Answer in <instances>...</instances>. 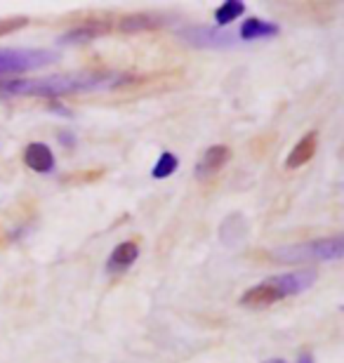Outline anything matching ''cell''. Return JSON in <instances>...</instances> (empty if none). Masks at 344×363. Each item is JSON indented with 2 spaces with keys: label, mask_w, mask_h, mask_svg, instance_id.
I'll return each mask as SVG.
<instances>
[{
  "label": "cell",
  "mask_w": 344,
  "mask_h": 363,
  "mask_svg": "<svg viewBox=\"0 0 344 363\" xmlns=\"http://www.w3.org/2000/svg\"><path fill=\"white\" fill-rule=\"evenodd\" d=\"M24 163L33 172H40V175L55 170V156H52V151H50L48 144H43V142L28 144L26 151H24Z\"/></svg>",
  "instance_id": "6"
},
{
  "label": "cell",
  "mask_w": 344,
  "mask_h": 363,
  "mask_svg": "<svg viewBox=\"0 0 344 363\" xmlns=\"http://www.w3.org/2000/svg\"><path fill=\"white\" fill-rule=\"evenodd\" d=\"M182 38H184L189 45L194 48H231L236 43V35L226 33L222 28H212V26H194L182 31Z\"/></svg>",
  "instance_id": "4"
},
{
  "label": "cell",
  "mask_w": 344,
  "mask_h": 363,
  "mask_svg": "<svg viewBox=\"0 0 344 363\" xmlns=\"http://www.w3.org/2000/svg\"><path fill=\"white\" fill-rule=\"evenodd\" d=\"M238 35L245 43H253V40H260V38H274V35H278V26L272 24V21H262L257 17H250L243 26H240Z\"/></svg>",
  "instance_id": "12"
},
{
  "label": "cell",
  "mask_w": 344,
  "mask_h": 363,
  "mask_svg": "<svg viewBox=\"0 0 344 363\" xmlns=\"http://www.w3.org/2000/svg\"><path fill=\"white\" fill-rule=\"evenodd\" d=\"M267 283L272 288H276L281 297H290V295H299V293H304V290H309L314 283H316V272L314 269H297V272L274 276V279H269Z\"/></svg>",
  "instance_id": "5"
},
{
  "label": "cell",
  "mask_w": 344,
  "mask_h": 363,
  "mask_svg": "<svg viewBox=\"0 0 344 363\" xmlns=\"http://www.w3.org/2000/svg\"><path fill=\"white\" fill-rule=\"evenodd\" d=\"M104 175V170H85V172H73V175L64 177V184H87V182H97Z\"/></svg>",
  "instance_id": "15"
},
{
  "label": "cell",
  "mask_w": 344,
  "mask_h": 363,
  "mask_svg": "<svg viewBox=\"0 0 344 363\" xmlns=\"http://www.w3.org/2000/svg\"><path fill=\"white\" fill-rule=\"evenodd\" d=\"M177 168H179V158L174 154H170V151H165V154H160L156 165H153L151 177L153 179H165V177L174 175V170H177Z\"/></svg>",
  "instance_id": "14"
},
{
  "label": "cell",
  "mask_w": 344,
  "mask_h": 363,
  "mask_svg": "<svg viewBox=\"0 0 344 363\" xmlns=\"http://www.w3.org/2000/svg\"><path fill=\"white\" fill-rule=\"evenodd\" d=\"M344 255V241L342 236H333V238H316V241L309 243H297V245H288V248H278L272 252V257L278 262H335Z\"/></svg>",
  "instance_id": "2"
},
{
  "label": "cell",
  "mask_w": 344,
  "mask_h": 363,
  "mask_svg": "<svg viewBox=\"0 0 344 363\" xmlns=\"http://www.w3.org/2000/svg\"><path fill=\"white\" fill-rule=\"evenodd\" d=\"M109 76L104 74H62L24 81H0V97H62V94L80 92V90H97L104 88Z\"/></svg>",
  "instance_id": "1"
},
{
  "label": "cell",
  "mask_w": 344,
  "mask_h": 363,
  "mask_svg": "<svg viewBox=\"0 0 344 363\" xmlns=\"http://www.w3.org/2000/svg\"><path fill=\"white\" fill-rule=\"evenodd\" d=\"M278 300H283L281 295H278V290L272 288L269 283H262V286H255L250 290H245L243 295H240V304L243 307H250V309H265V307H272Z\"/></svg>",
  "instance_id": "8"
},
{
  "label": "cell",
  "mask_w": 344,
  "mask_h": 363,
  "mask_svg": "<svg viewBox=\"0 0 344 363\" xmlns=\"http://www.w3.org/2000/svg\"><path fill=\"white\" fill-rule=\"evenodd\" d=\"M28 24L26 17H10V19H0V38L7 33H14L19 31V28H24Z\"/></svg>",
  "instance_id": "16"
},
{
  "label": "cell",
  "mask_w": 344,
  "mask_h": 363,
  "mask_svg": "<svg viewBox=\"0 0 344 363\" xmlns=\"http://www.w3.org/2000/svg\"><path fill=\"white\" fill-rule=\"evenodd\" d=\"M57 62L55 50H35V48H0V76L26 74L45 64Z\"/></svg>",
  "instance_id": "3"
},
{
  "label": "cell",
  "mask_w": 344,
  "mask_h": 363,
  "mask_svg": "<svg viewBox=\"0 0 344 363\" xmlns=\"http://www.w3.org/2000/svg\"><path fill=\"white\" fill-rule=\"evenodd\" d=\"M316 144H318V135L316 133H306L302 140L295 144V149L290 151L288 161H285V168L288 170H295V168H302L314 158L316 154Z\"/></svg>",
  "instance_id": "9"
},
{
  "label": "cell",
  "mask_w": 344,
  "mask_h": 363,
  "mask_svg": "<svg viewBox=\"0 0 344 363\" xmlns=\"http://www.w3.org/2000/svg\"><path fill=\"white\" fill-rule=\"evenodd\" d=\"M229 161H231V149L224 147V144H215V147H210L206 154H203L201 163H199V170L196 172H199L201 179H206V177L222 170Z\"/></svg>",
  "instance_id": "7"
},
{
  "label": "cell",
  "mask_w": 344,
  "mask_h": 363,
  "mask_svg": "<svg viewBox=\"0 0 344 363\" xmlns=\"http://www.w3.org/2000/svg\"><path fill=\"white\" fill-rule=\"evenodd\" d=\"M158 17L153 14H123V17L116 19V31L123 33H135V31H151V28H158Z\"/></svg>",
  "instance_id": "11"
},
{
  "label": "cell",
  "mask_w": 344,
  "mask_h": 363,
  "mask_svg": "<svg viewBox=\"0 0 344 363\" xmlns=\"http://www.w3.org/2000/svg\"><path fill=\"white\" fill-rule=\"evenodd\" d=\"M7 245V234H5V229H0V248H5Z\"/></svg>",
  "instance_id": "18"
},
{
  "label": "cell",
  "mask_w": 344,
  "mask_h": 363,
  "mask_svg": "<svg viewBox=\"0 0 344 363\" xmlns=\"http://www.w3.org/2000/svg\"><path fill=\"white\" fill-rule=\"evenodd\" d=\"M137 257H139V245L135 241H126L113 248L111 257H109V262H106V269L111 274H121L130 269Z\"/></svg>",
  "instance_id": "10"
},
{
  "label": "cell",
  "mask_w": 344,
  "mask_h": 363,
  "mask_svg": "<svg viewBox=\"0 0 344 363\" xmlns=\"http://www.w3.org/2000/svg\"><path fill=\"white\" fill-rule=\"evenodd\" d=\"M299 363H314V357H311L309 352H306V354H302V357H299Z\"/></svg>",
  "instance_id": "17"
},
{
  "label": "cell",
  "mask_w": 344,
  "mask_h": 363,
  "mask_svg": "<svg viewBox=\"0 0 344 363\" xmlns=\"http://www.w3.org/2000/svg\"><path fill=\"white\" fill-rule=\"evenodd\" d=\"M243 12H245V5L240 3V0H229V3L219 5L215 10V21H217V26H226V24H231V21H236Z\"/></svg>",
  "instance_id": "13"
},
{
  "label": "cell",
  "mask_w": 344,
  "mask_h": 363,
  "mask_svg": "<svg viewBox=\"0 0 344 363\" xmlns=\"http://www.w3.org/2000/svg\"><path fill=\"white\" fill-rule=\"evenodd\" d=\"M265 363H285L283 359H272V361H265Z\"/></svg>",
  "instance_id": "19"
}]
</instances>
